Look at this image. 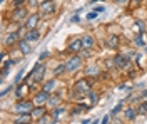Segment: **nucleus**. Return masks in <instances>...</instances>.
I'll use <instances>...</instances> for the list:
<instances>
[{"instance_id":"nucleus-1","label":"nucleus","mask_w":147,"mask_h":124,"mask_svg":"<svg viewBox=\"0 0 147 124\" xmlns=\"http://www.w3.org/2000/svg\"><path fill=\"white\" fill-rule=\"evenodd\" d=\"M44 72H45V66L40 64V62H37L35 67H34V70L28 74V77H32L35 82H40V81L44 79Z\"/></svg>"},{"instance_id":"nucleus-2","label":"nucleus","mask_w":147,"mask_h":124,"mask_svg":"<svg viewBox=\"0 0 147 124\" xmlns=\"http://www.w3.org/2000/svg\"><path fill=\"white\" fill-rule=\"evenodd\" d=\"M80 66H82V59L79 57V56H74V57H70L67 62H65L67 72H74V70H77Z\"/></svg>"},{"instance_id":"nucleus-3","label":"nucleus","mask_w":147,"mask_h":124,"mask_svg":"<svg viewBox=\"0 0 147 124\" xmlns=\"http://www.w3.org/2000/svg\"><path fill=\"white\" fill-rule=\"evenodd\" d=\"M34 104L35 102H30V101H22V102H18L17 106H15V111L17 112H32V109H34Z\"/></svg>"},{"instance_id":"nucleus-4","label":"nucleus","mask_w":147,"mask_h":124,"mask_svg":"<svg viewBox=\"0 0 147 124\" xmlns=\"http://www.w3.org/2000/svg\"><path fill=\"white\" fill-rule=\"evenodd\" d=\"M40 12L44 14V15H50V14H54L55 12V3L52 0H45V2H42L40 3Z\"/></svg>"},{"instance_id":"nucleus-5","label":"nucleus","mask_w":147,"mask_h":124,"mask_svg":"<svg viewBox=\"0 0 147 124\" xmlns=\"http://www.w3.org/2000/svg\"><path fill=\"white\" fill-rule=\"evenodd\" d=\"M69 52H72V54H77V52H80L84 50V44H82V39H75L72 40L70 44H69V47H67Z\"/></svg>"},{"instance_id":"nucleus-6","label":"nucleus","mask_w":147,"mask_h":124,"mask_svg":"<svg viewBox=\"0 0 147 124\" xmlns=\"http://www.w3.org/2000/svg\"><path fill=\"white\" fill-rule=\"evenodd\" d=\"M34 102H35V106H45L49 102V92L47 91H40L38 94H35Z\"/></svg>"},{"instance_id":"nucleus-7","label":"nucleus","mask_w":147,"mask_h":124,"mask_svg":"<svg viewBox=\"0 0 147 124\" xmlns=\"http://www.w3.org/2000/svg\"><path fill=\"white\" fill-rule=\"evenodd\" d=\"M130 62L127 59V56H124V54H117L115 57H114V66L119 67V69H124V67H127V64Z\"/></svg>"},{"instance_id":"nucleus-8","label":"nucleus","mask_w":147,"mask_h":124,"mask_svg":"<svg viewBox=\"0 0 147 124\" xmlns=\"http://www.w3.org/2000/svg\"><path fill=\"white\" fill-rule=\"evenodd\" d=\"M75 91H77V92H80V94L89 92V91H90V84H89V81H87V79L79 81V82L75 84Z\"/></svg>"},{"instance_id":"nucleus-9","label":"nucleus","mask_w":147,"mask_h":124,"mask_svg":"<svg viewBox=\"0 0 147 124\" xmlns=\"http://www.w3.org/2000/svg\"><path fill=\"white\" fill-rule=\"evenodd\" d=\"M40 22V15L38 14H34V15H30L27 19V22H25V27H27L28 30L30 29H37V24Z\"/></svg>"},{"instance_id":"nucleus-10","label":"nucleus","mask_w":147,"mask_h":124,"mask_svg":"<svg viewBox=\"0 0 147 124\" xmlns=\"http://www.w3.org/2000/svg\"><path fill=\"white\" fill-rule=\"evenodd\" d=\"M18 49H20V52H22V54H25V56H28V54L32 52V49H30V45H28V40H27V39L18 40Z\"/></svg>"},{"instance_id":"nucleus-11","label":"nucleus","mask_w":147,"mask_h":124,"mask_svg":"<svg viewBox=\"0 0 147 124\" xmlns=\"http://www.w3.org/2000/svg\"><path fill=\"white\" fill-rule=\"evenodd\" d=\"M30 114H32V117H35L37 121H38L40 117H44V116H45V107H44V106H37V107L32 109V112H30Z\"/></svg>"},{"instance_id":"nucleus-12","label":"nucleus","mask_w":147,"mask_h":124,"mask_svg":"<svg viewBox=\"0 0 147 124\" xmlns=\"http://www.w3.org/2000/svg\"><path fill=\"white\" fill-rule=\"evenodd\" d=\"M25 39H27L28 42H35V40L40 39V32H38L37 29H30L27 34H25Z\"/></svg>"},{"instance_id":"nucleus-13","label":"nucleus","mask_w":147,"mask_h":124,"mask_svg":"<svg viewBox=\"0 0 147 124\" xmlns=\"http://www.w3.org/2000/svg\"><path fill=\"white\" fill-rule=\"evenodd\" d=\"M25 15H27V10L22 9V7H18V9L13 12V15H12V20H15V22H20L22 19H25Z\"/></svg>"},{"instance_id":"nucleus-14","label":"nucleus","mask_w":147,"mask_h":124,"mask_svg":"<svg viewBox=\"0 0 147 124\" xmlns=\"http://www.w3.org/2000/svg\"><path fill=\"white\" fill-rule=\"evenodd\" d=\"M119 42H120V40H119L117 35H110V37L105 40V45L110 47V49H117V47H119Z\"/></svg>"},{"instance_id":"nucleus-15","label":"nucleus","mask_w":147,"mask_h":124,"mask_svg":"<svg viewBox=\"0 0 147 124\" xmlns=\"http://www.w3.org/2000/svg\"><path fill=\"white\" fill-rule=\"evenodd\" d=\"M32 119V114H28V112H20V114L13 119V123L15 124H18V123H28Z\"/></svg>"},{"instance_id":"nucleus-16","label":"nucleus","mask_w":147,"mask_h":124,"mask_svg":"<svg viewBox=\"0 0 147 124\" xmlns=\"http://www.w3.org/2000/svg\"><path fill=\"white\" fill-rule=\"evenodd\" d=\"M17 37H18V32H12V34H9L7 39H5V45H7V47L13 45V44L17 42Z\"/></svg>"},{"instance_id":"nucleus-17","label":"nucleus","mask_w":147,"mask_h":124,"mask_svg":"<svg viewBox=\"0 0 147 124\" xmlns=\"http://www.w3.org/2000/svg\"><path fill=\"white\" fill-rule=\"evenodd\" d=\"M27 92H28V86L27 84H22V86H17V92H15V96H17L18 99H22L24 94H27Z\"/></svg>"},{"instance_id":"nucleus-18","label":"nucleus","mask_w":147,"mask_h":124,"mask_svg":"<svg viewBox=\"0 0 147 124\" xmlns=\"http://www.w3.org/2000/svg\"><path fill=\"white\" fill-rule=\"evenodd\" d=\"M82 44H84V49H92V45H94V37L92 35L82 37Z\"/></svg>"},{"instance_id":"nucleus-19","label":"nucleus","mask_w":147,"mask_h":124,"mask_svg":"<svg viewBox=\"0 0 147 124\" xmlns=\"http://www.w3.org/2000/svg\"><path fill=\"white\" fill-rule=\"evenodd\" d=\"M55 84H57V81H55V79H50V81H47L45 84H44V91H47V92L54 91V89H55Z\"/></svg>"},{"instance_id":"nucleus-20","label":"nucleus","mask_w":147,"mask_h":124,"mask_svg":"<svg viewBox=\"0 0 147 124\" xmlns=\"http://www.w3.org/2000/svg\"><path fill=\"white\" fill-rule=\"evenodd\" d=\"M64 112H65V107H59V106H57V107L54 109V112H52V117H54V123L57 121V119H59V116H60V114H64Z\"/></svg>"},{"instance_id":"nucleus-21","label":"nucleus","mask_w":147,"mask_h":124,"mask_svg":"<svg viewBox=\"0 0 147 124\" xmlns=\"http://www.w3.org/2000/svg\"><path fill=\"white\" fill-rule=\"evenodd\" d=\"M87 94H89V99H90L92 106H95L97 102H99V96H97V92H95V91H89Z\"/></svg>"},{"instance_id":"nucleus-22","label":"nucleus","mask_w":147,"mask_h":124,"mask_svg":"<svg viewBox=\"0 0 147 124\" xmlns=\"http://www.w3.org/2000/svg\"><path fill=\"white\" fill-rule=\"evenodd\" d=\"M137 114H139V112L136 111V109H132V107H127V109H125V117H127L129 121H130V119H134Z\"/></svg>"},{"instance_id":"nucleus-23","label":"nucleus","mask_w":147,"mask_h":124,"mask_svg":"<svg viewBox=\"0 0 147 124\" xmlns=\"http://www.w3.org/2000/svg\"><path fill=\"white\" fill-rule=\"evenodd\" d=\"M24 72H25V69H20L17 72V76L13 79V86H18V84H20V81H22V77H24Z\"/></svg>"},{"instance_id":"nucleus-24","label":"nucleus","mask_w":147,"mask_h":124,"mask_svg":"<svg viewBox=\"0 0 147 124\" xmlns=\"http://www.w3.org/2000/svg\"><path fill=\"white\" fill-rule=\"evenodd\" d=\"M137 112H139V114H146V112H147V101L140 102V106H139V109H137Z\"/></svg>"},{"instance_id":"nucleus-25","label":"nucleus","mask_w":147,"mask_h":124,"mask_svg":"<svg viewBox=\"0 0 147 124\" xmlns=\"http://www.w3.org/2000/svg\"><path fill=\"white\" fill-rule=\"evenodd\" d=\"M47 104L49 106H52V107H57V106H59V99H57V97H49V102H47Z\"/></svg>"},{"instance_id":"nucleus-26","label":"nucleus","mask_w":147,"mask_h":124,"mask_svg":"<svg viewBox=\"0 0 147 124\" xmlns=\"http://www.w3.org/2000/svg\"><path fill=\"white\" fill-rule=\"evenodd\" d=\"M134 42H136V45H146V40L140 37V35H136L134 37Z\"/></svg>"},{"instance_id":"nucleus-27","label":"nucleus","mask_w":147,"mask_h":124,"mask_svg":"<svg viewBox=\"0 0 147 124\" xmlns=\"http://www.w3.org/2000/svg\"><path fill=\"white\" fill-rule=\"evenodd\" d=\"M122 104H124V102H119V104H117V106H115V107H114V109H112V112H110V114H112V116L119 114L120 111H122Z\"/></svg>"},{"instance_id":"nucleus-28","label":"nucleus","mask_w":147,"mask_h":124,"mask_svg":"<svg viewBox=\"0 0 147 124\" xmlns=\"http://www.w3.org/2000/svg\"><path fill=\"white\" fill-rule=\"evenodd\" d=\"M49 56H50V52H49V50H44V52L38 54V60H44V59H47Z\"/></svg>"},{"instance_id":"nucleus-29","label":"nucleus","mask_w":147,"mask_h":124,"mask_svg":"<svg viewBox=\"0 0 147 124\" xmlns=\"http://www.w3.org/2000/svg\"><path fill=\"white\" fill-rule=\"evenodd\" d=\"M97 15H99V14H97L95 10H94V12H89V14H87V20H94V19H97Z\"/></svg>"},{"instance_id":"nucleus-30","label":"nucleus","mask_w":147,"mask_h":124,"mask_svg":"<svg viewBox=\"0 0 147 124\" xmlns=\"http://www.w3.org/2000/svg\"><path fill=\"white\" fill-rule=\"evenodd\" d=\"M70 24H80V17H79V14L74 15L72 19H70Z\"/></svg>"},{"instance_id":"nucleus-31","label":"nucleus","mask_w":147,"mask_h":124,"mask_svg":"<svg viewBox=\"0 0 147 124\" xmlns=\"http://www.w3.org/2000/svg\"><path fill=\"white\" fill-rule=\"evenodd\" d=\"M137 29L140 30V32H144V30H146V27H144V22H140V20H139V22H137Z\"/></svg>"},{"instance_id":"nucleus-32","label":"nucleus","mask_w":147,"mask_h":124,"mask_svg":"<svg viewBox=\"0 0 147 124\" xmlns=\"http://www.w3.org/2000/svg\"><path fill=\"white\" fill-rule=\"evenodd\" d=\"M12 89H13V86H10V87H7V89H5V91H2V94H0V96H2V97H5V96L9 94V91H12Z\"/></svg>"},{"instance_id":"nucleus-33","label":"nucleus","mask_w":147,"mask_h":124,"mask_svg":"<svg viewBox=\"0 0 147 124\" xmlns=\"http://www.w3.org/2000/svg\"><path fill=\"white\" fill-rule=\"evenodd\" d=\"M94 10H95V12H97V14H102V12H104V7H102V5H97V7H94Z\"/></svg>"},{"instance_id":"nucleus-34","label":"nucleus","mask_w":147,"mask_h":124,"mask_svg":"<svg viewBox=\"0 0 147 124\" xmlns=\"http://www.w3.org/2000/svg\"><path fill=\"white\" fill-rule=\"evenodd\" d=\"M109 121H110V119H109V116H104V117L100 119V123H102V124H107Z\"/></svg>"},{"instance_id":"nucleus-35","label":"nucleus","mask_w":147,"mask_h":124,"mask_svg":"<svg viewBox=\"0 0 147 124\" xmlns=\"http://www.w3.org/2000/svg\"><path fill=\"white\" fill-rule=\"evenodd\" d=\"M115 3H120V5H124V3H127L129 0H114Z\"/></svg>"},{"instance_id":"nucleus-36","label":"nucleus","mask_w":147,"mask_h":124,"mask_svg":"<svg viewBox=\"0 0 147 124\" xmlns=\"http://www.w3.org/2000/svg\"><path fill=\"white\" fill-rule=\"evenodd\" d=\"M142 97H147V89L144 91V92H142Z\"/></svg>"},{"instance_id":"nucleus-37","label":"nucleus","mask_w":147,"mask_h":124,"mask_svg":"<svg viewBox=\"0 0 147 124\" xmlns=\"http://www.w3.org/2000/svg\"><path fill=\"white\" fill-rule=\"evenodd\" d=\"M95 2H102V0H90V3H95Z\"/></svg>"},{"instance_id":"nucleus-38","label":"nucleus","mask_w":147,"mask_h":124,"mask_svg":"<svg viewBox=\"0 0 147 124\" xmlns=\"http://www.w3.org/2000/svg\"><path fill=\"white\" fill-rule=\"evenodd\" d=\"M146 54H147V49H146Z\"/></svg>"}]
</instances>
